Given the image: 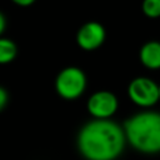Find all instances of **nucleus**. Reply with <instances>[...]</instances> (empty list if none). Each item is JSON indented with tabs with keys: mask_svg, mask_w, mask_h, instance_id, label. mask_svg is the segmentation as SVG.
<instances>
[{
	"mask_svg": "<svg viewBox=\"0 0 160 160\" xmlns=\"http://www.w3.org/2000/svg\"><path fill=\"white\" fill-rule=\"evenodd\" d=\"M126 142L122 126L110 119H92L79 131L76 144L86 160H115Z\"/></svg>",
	"mask_w": 160,
	"mask_h": 160,
	"instance_id": "f257e3e1",
	"label": "nucleus"
},
{
	"mask_svg": "<svg viewBox=\"0 0 160 160\" xmlns=\"http://www.w3.org/2000/svg\"><path fill=\"white\" fill-rule=\"evenodd\" d=\"M126 141L142 154L160 152V112L140 111L122 125Z\"/></svg>",
	"mask_w": 160,
	"mask_h": 160,
	"instance_id": "f03ea898",
	"label": "nucleus"
},
{
	"mask_svg": "<svg viewBox=\"0 0 160 160\" xmlns=\"http://www.w3.org/2000/svg\"><path fill=\"white\" fill-rule=\"evenodd\" d=\"M86 89V75L78 66L64 68L55 79V90L65 100L80 98Z\"/></svg>",
	"mask_w": 160,
	"mask_h": 160,
	"instance_id": "7ed1b4c3",
	"label": "nucleus"
},
{
	"mask_svg": "<svg viewBox=\"0 0 160 160\" xmlns=\"http://www.w3.org/2000/svg\"><path fill=\"white\" fill-rule=\"evenodd\" d=\"M128 95L135 105L150 108L159 101V85L148 76H138L130 81Z\"/></svg>",
	"mask_w": 160,
	"mask_h": 160,
	"instance_id": "20e7f679",
	"label": "nucleus"
},
{
	"mask_svg": "<svg viewBox=\"0 0 160 160\" xmlns=\"http://www.w3.org/2000/svg\"><path fill=\"white\" fill-rule=\"evenodd\" d=\"M86 108L94 119H110L119 108L115 94L108 90L95 91L88 100Z\"/></svg>",
	"mask_w": 160,
	"mask_h": 160,
	"instance_id": "39448f33",
	"label": "nucleus"
},
{
	"mask_svg": "<svg viewBox=\"0 0 160 160\" xmlns=\"http://www.w3.org/2000/svg\"><path fill=\"white\" fill-rule=\"evenodd\" d=\"M106 31L98 21H88L81 25L76 32V44L85 51H92L100 48L105 41Z\"/></svg>",
	"mask_w": 160,
	"mask_h": 160,
	"instance_id": "423d86ee",
	"label": "nucleus"
},
{
	"mask_svg": "<svg viewBox=\"0 0 160 160\" xmlns=\"http://www.w3.org/2000/svg\"><path fill=\"white\" fill-rule=\"evenodd\" d=\"M139 58L145 68L150 70L160 69V41L150 40L145 42L140 48Z\"/></svg>",
	"mask_w": 160,
	"mask_h": 160,
	"instance_id": "0eeeda50",
	"label": "nucleus"
},
{
	"mask_svg": "<svg viewBox=\"0 0 160 160\" xmlns=\"http://www.w3.org/2000/svg\"><path fill=\"white\" fill-rule=\"evenodd\" d=\"M18 55L16 44L8 38H0V65L11 62Z\"/></svg>",
	"mask_w": 160,
	"mask_h": 160,
	"instance_id": "6e6552de",
	"label": "nucleus"
},
{
	"mask_svg": "<svg viewBox=\"0 0 160 160\" xmlns=\"http://www.w3.org/2000/svg\"><path fill=\"white\" fill-rule=\"evenodd\" d=\"M141 10L146 18L150 19L160 18V0H142Z\"/></svg>",
	"mask_w": 160,
	"mask_h": 160,
	"instance_id": "1a4fd4ad",
	"label": "nucleus"
},
{
	"mask_svg": "<svg viewBox=\"0 0 160 160\" xmlns=\"http://www.w3.org/2000/svg\"><path fill=\"white\" fill-rule=\"evenodd\" d=\"M8 100H9V95H8V91L0 86V111H2L8 104Z\"/></svg>",
	"mask_w": 160,
	"mask_h": 160,
	"instance_id": "9d476101",
	"label": "nucleus"
},
{
	"mask_svg": "<svg viewBox=\"0 0 160 160\" xmlns=\"http://www.w3.org/2000/svg\"><path fill=\"white\" fill-rule=\"evenodd\" d=\"M11 1L20 8H28V6H31L36 0H11Z\"/></svg>",
	"mask_w": 160,
	"mask_h": 160,
	"instance_id": "9b49d317",
	"label": "nucleus"
},
{
	"mask_svg": "<svg viewBox=\"0 0 160 160\" xmlns=\"http://www.w3.org/2000/svg\"><path fill=\"white\" fill-rule=\"evenodd\" d=\"M5 29H6V18H5V15L0 11V38H1L2 32L5 31Z\"/></svg>",
	"mask_w": 160,
	"mask_h": 160,
	"instance_id": "f8f14e48",
	"label": "nucleus"
},
{
	"mask_svg": "<svg viewBox=\"0 0 160 160\" xmlns=\"http://www.w3.org/2000/svg\"><path fill=\"white\" fill-rule=\"evenodd\" d=\"M159 100H160V85H159Z\"/></svg>",
	"mask_w": 160,
	"mask_h": 160,
	"instance_id": "ddd939ff",
	"label": "nucleus"
}]
</instances>
